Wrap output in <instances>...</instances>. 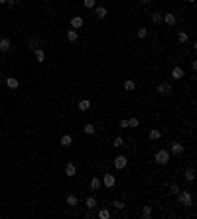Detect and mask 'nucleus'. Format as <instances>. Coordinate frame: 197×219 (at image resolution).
I'll use <instances>...</instances> for the list:
<instances>
[{
    "instance_id": "9b49d317",
    "label": "nucleus",
    "mask_w": 197,
    "mask_h": 219,
    "mask_svg": "<svg viewBox=\"0 0 197 219\" xmlns=\"http://www.w3.org/2000/svg\"><path fill=\"white\" fill-rule=\"evenodd\" d=\"M77 174V166L73 162H69L67 166H65V176H69V178H73V176Z\"/></svg>"
},
{
    "instance_id": "f704fd0d",
    "label": "nucleus",
    "mask_w": 197,
    "mask_h": 219,
    "mask_svg": "<svg viewBox=\"0 0 197 219\" xmlns=\"http://www.w3.org/2000/svg\"><path fill=\"white\" fill-rule=\"evenodd\" d=\"M169 191H172V194H178V191H179V186H178V184H172V186H169Z\"/></svg>"
},
{
    "instance_id": "c85d7f7f",
    "label": "nucleus",
    "mask_w": 197,
    "mask_h": 219,
    "mask_svg": "<svg viewBox=\"0 0 197 219\" xmlns=\"http://www.w3.org/2000/svg\"><path fill=\"white\" fill-rule=\"evenodd\" d=\"M150 20H152V24H160V22H162V14H158V12H154V14H152V18H150Z\"/></svg>"
},
{
    "instance_id": "79ce46f5",
    "label": "nucleus",
    "mask_w": 197,
    "mask_h": 219,
    "mask_svg": "<svg viewBox=\"0 0 197 219\" xmlns=\"http://www.w3.org/2000/svg\"><path fill=\"white\" fill-rule=\"evenodd\" d=\"M47 2H51V0H47Z\"/></svg>"
},
{
    "instance_id": "20e7f679",
    "label": "nucleus",
    "mask_w": 197,
    "mask_h": 219,
    "mask_svg": "<svg viewBox=\"0 0 197 219\" xmlns=\"http://www.w3.org/2000/svg\"><path fill=\"white\" fill-rule=\"evenodd\" d=\"M126 164H128V160H126V156H122V154L114 158V168H116V170H124Z\"/></svg>"
},
{
    "instance_id": "6e6552de",
    "label": "nucleus",
    "mask_w": 197,
    "mask_h": 219,
    "mask_svg": "<svg viewBox=\"0 0 197 219\" xmlns=\"http://www.w3.org/2000/svg\"><path fill=\"white\" fill-rule=\"evenodd\" d=\"M183 77H185V71L182 67H173L172 69V79H178L179 81V79H183Z\"/></svg>"
},
{
    "instance_id": "a211bd4d",
    "label": "nucleus",
    "mask_w": 197,
    "mask_h": 219,
    "mask_svg": "<svg viewBox=\"0 0 197 219\" xmlns=\"http://www.w3.org/2000/svg\"><path fill=\"white\" fill-rule=\"evenodd\" d=\"M89 109H91V101H89V99L79 101V111H89Z\"/></svg>"
},
{
    "instance_id": "4468645a",
    "label": "nucleus",
    "mask_w": 197,
    "mask_h": 219,
    "mask_svg": "<svg viewBox=\"0 0 197 219\" xmlns=\"http://www.w3.org/2000/svg\"><path fill=\"white\" fill-rule=\"evenodd\" d=\"M40 46H41V40H40V38H34V40H30V42H28V47H30V51H36Z\"/></svg>"
},
{
    "instance_id": "58836bf2",
    "label": "nucleus",
    "mask_w": 197,
    "mask_h": 219,
    "mask_svg": "<svg viewBox=\"0 0 197 219\" xmlns=\"http://www.w3.org/2000/svg\"><path fill=\"white\" fill-rule=\"evenodd\" d=\"M142 2H150V0H142Z\"/></svg>"
},
{
    "instance_id": "aec40b11",
    "label": "nucleus",
    "mask_w": 197,
    "mask_h": 219,
    "mask_svg": "<svg viewBox=\"0 0 197 219\" xmlns=\"http://www.w3.org/2000/svg\"><path fill=\"white\" fill-rule=\"evenodd\" d=\"M142 217H144V219L152 217V205H144V207H142Z\"/></svg>"
},
{
    "instance_id": "cd10ccee",
    "label": "nucleus",
    "mask_w": 197,
    "mask_h": 219,
    "mask_svg": "<svg viewBox=\"0 0 197 219\" xmlns=\"http://www.w3.org/2000/svg\"><path fill=\"white\" fill-rule=\"evenodd\" d=\"M83 132H85V134H93V132H95V125H91V122H89V125H85V126H83Z\"/></svg>"
},
{
    "instance_id": "bb28decb",
    "label": "nucleus",
    "mask_w": 197,
    "mask_h": 219,
    "mask_svg": "<svg viewBox=\"0 0 197 219\" xmlns=\"http://www.w3.org/2000/svg\"><path fill=\"white\" fill-rule=\"evenodd\" d=\"M97 217H99V219H109V217H110V211H109V209H101V211L97 213Z\"/></svg>"
},
{
    "instance_id": "4be33fe9",
    "label": "nucleus",
    "mask_w": 197,
    "mask_h": 219,
    "mask_svg": "<svg viewBox=\"0 0 197 219\" xmlns=\"http://www.w3.org/2000/svg\"><path fill=\"white\" fill-rule=\"evenodd\" d=\"M195 170L193 168H185V180H187V182H193V178H195Z\"/></svg>"
},
{
    "instance_id": "412c9836",
    "label": "nucleus",
    "mask_w": 197,
    "mask_h": 219,
    "mask_svg": "<svg viewBox=\"0 0 197 219\" xmlns=\"http://www.w3.org/2000/svg\"><path fill=\"white\" fill-rule=\"evenodd\" d=\"M160 138H162V132H160L158 129H152V130H150V140L156 142V140H160Z\"/></svg>"
},
{
    "instance_id": "39448f33",
    "label": "nucleus",
    "mask_w": 197,
    "mask_h": 219,
    "mask_svg": "<svg viewBox=\"0 0 197 219\" xmlns=\"http://www.w3.org/2000/svg\"><path fill=\"white\" fill-rule=\"evenodd\" d=\"M101 182H103V184L106 186V188H113L116 180H114V176H113V174H109V172H106V174L103 176V180H101Z\"/></svg>"
},
{
    "instance_id": "9d476101",
    "label": "nucleus",
    "mask_w": 197,
    "mask_h": 219,
    "mask_svg": "<svg viewBox=\"0 0 197 219\" xmlns=\"http://www.w3.org/2000/svg\"><path fill=\"white\" fill-rule=\"evenodd\" d=\"M162 22H166L168 26H173L175 22H178V18H175V14H166V16H162Z\"/></svg>"
},
{
    "instance_id": "5701e85b",
    "label": "nucleus",
    "mask_w": 197,
    "mask_h": 219,
    "mask_svg": "<svg viewBox=\"0 0 197 219\" xmlns=\"http://www.w3.org/2000/svg\"><path fill=\"white\" fill-rule=\"evenodd\" d=\"M77 204H79V199H77V195H73V194H71V195H67V205H71V207H75Z\"/></svg>"
},
{
    "instance_id": "4c0bfd02",
    "label": "nucleus",
    "mask_w": 197,
    "mask_h": 219,
    "mask_svg": "<svg viewBox=\"0 0 197 219\" xmlns=\"http://www.w3.org/2000/svg\"><path fill=\"white\" fill-rule=\"evenodd\" d=\"M0 4H6V0H0Z\"/></svg>"
},
{
    "instance_id": "f257e3e1",
    "label": "nucleus",
    "mask_w": 197,
    "mask_h": 219,
    "mask_svg": "<svg viewBox=\"0 0 197 219\" xmlns=\"http://www.w3.org/2000/svg\"><path fill=\"white\" fill-rule=\"evenodd\" d=\"M175 195H178V201H179V205H185V207H189L191 204H193V195H191V191H182V190H179Z\"/></svg>"
},
{
    "instance_id": "a878e982",
    "label": "nucleus",
    "mask_w": 197,
    "mask_h": 219,
    "mask_svg": "<svg viewBox=\"0 0 197 219\" xmlns=\"http://www.w3.org/2000/svg\"><path fill=\"white\" fill-rule=\"evenodd\" d=\"M178 40H179V44H185V42L189 40V36H187V32H179L178 34Z\"/></svg>"
},
{
    "instance_id": "e433bc0d",
    "label": "nucleus",
    "mask_w": 197,
    "mask_h": 219,
    "mask_svg": "<svg viewBox=\"0 0 197 219\" xmlns=\"http://www.w3.org/2000/svg\"><path fill=\"white\" fill-rule=\"evenodd\" d=\"M120 129H128V120L122 119V120H120Z\"/></svg>"
},
{
    "instance_id": "ddd939ff",
    "label": "nucleus",
    "mask_w": 197,
    "mask_h": 219,
    "mask_svg": "<svg viewBox=\"0 0 197 219\" xmlns=\"http://www.w3.org/2000/svg\"><path fill=\"white\" fill-rule=\"evenodd\" d=\"M34 55H36V61H38V63H44L45 61V51L41 50V47H38V50L34 51Z\"/></svg>"
},
{
    "instance_id": "2eb2a0df",
    "label": "nucleus",
    "mask_w": 197,
    "mask_h": 219,
    "mask_svg": "<svg viewBox=\"0 0 197 219\" xmlns=\"http://www.w3.org/2000/svg\"><path fill=\"white\" fill-rule=\"evenodd\" d=\"M6 85H8V89H18L20 87V81H18V79H16V77H8L6 79Z\"/></svg>"
},
{
    "instance_id": "f8f14e48",
    "label": "nucleus",
    "mask_w": 197,
    "mask_h": 219,
    "mask_svg": "<svg viewBox=\"0 0 197 219\" xmlns=\"http://www.w3.org/2000/svg\"><path fill=\"white\" fill-rule=\"evenodd\" d=\"M95 14H97L99 20H105L106 14H109V12H106V6H97V8H95Z\"/></svg>"
},
{
    "instance_id": "6ab92c4d",
    "label": "nucleus",
    "mask_w": 197,
    "mask_h": 219,
    "mask_svg": "<svg viewBox=\"0 0 197 219\" xmlns=\"http://www.w3.org/2000/svg\"><path fill=\"white\" fill-rule=\"evenodd\" d=\"M59 142H61V146H65V148H67V146H71V142H73V138H71V136H69V134H63V136H61V140H59Z\"/></svg>"
},
{
    "instance_id": "b1692460",
    "label": "nucleus",
    "mask_w": 197,
    "mask_h": 219,
    "mask_svg": "<svg viewBox=\"0 0 197 219\" xmlns=\"http://www.w3.org/2000/svg\"><path fill=\"white\" fill-rule=\"evenodd\" d=\"M101 184H103V182H101L99 178H91V184H89V186H91V190H99Z\"/></svg>"
},
{
    "instance_id": "c756f323",
    "label": "nucleus",
    "mask_w": 197,
    "mask_h": 219,
    "mask_svg": "<svg viewBox=\"0 0 197 219\" xmlns=\"http://www.w3.org/2000/svg\"><path fill=\"white\" fill-rule=\"evenodd\" d=\"M113 205L116 207V209H124V207H126V204H124V201H120V199H114Z\"/></svg>"
},
{
    "instance_id": "f3484780",
    "label": "nucleus",
    "mask_w": 197,
    "mask_h": 219,
    "mask_svg": "<svg viewBox=\"0 0 197 219\" xmlns=\"http://www.w3.org/2000/svg\"><path fill=\"white\" fill-rule=\"evenodd\" d=\"M65 36H67V40H69V42H77V38H79L77 30H73V28H71V30H67V34H65Z\"/></svg>"
},
{
    "instance_id": "f03ea898",
    "label": "nucleus",
    "mask_w": 197,
    "mask_h": 219,
    "mask_svg": "<svg viewBox=\"0 0 197 219\" xmlns=\"http://www.w3.org/2000/svg\"><path fill=\"white\" fill-rule=\"evenodd\" d=\"M169 156H172V154H169V150H158L156 154H154V160H156L158 164H168L169 162Z\"/></svg>"
},
{
    "instance_id": "0eeeda50",
    "label": "nucleus",
    "mask_w": 197,
    "mask_h": 219,
    "mask_svg": "<svg viewBox=\"0 0 197 219\" xmlns=\"http://www.w3.org/2000/svg\"><path fill=\"white\" fill-rule=\"evenodd\" d=\"M182 152H183V146L179 142H173L172 146H169V154H173V156H179Z\"/></svg>"
},
{
    "instance_id": "dca6fc26",
    "label": "nucleus",
    "mask_w": 197,
    "mask_h": 219,
    "mask_svg": "<svg viewBox=\"0 0 197 219\" xmlns=\"http://www.w3.org/2000/svg\"><path fill=\"white\" fill-rule=\"evenodd\" d=\"M85 205H87V209H95V207H97V197L89 195L87 199H85Z\"/></svg>"
},
{
    "instance_id": "7c9ffc66",
    "label": "nucleus",
    "mask_w": 197,
    "mask_h": 219,
    "mask_svg": "<svg viewBox=\"0 0 197 219\" xmlns=\"http://www.w3.org/2000/svg\"><path fill=\"white\" fill-rule=\"evenodd\" d=\"M95 4H97V0H83L85 8H95Z\"/></svg>"
},
{
    "instance_id": "473e14b6",
    "label": "nucleus",
    "mask_w": 197,
    "mask_h": 219,
    "mask_svg": "<svg viewBox=\"0 0 197 219\" xmlns=\"http://www.w3.org/2000/svg\"><path fill=\"white\" fill-rule=\"evenodd\" d=\"M138 126V119H128V129H136Z\"/></svg>"
},
{
    "instance_id": "393cba45",
    "label": "nucleus",
    "mask_w": 197,
    "mask_h": 219,
    "mask_svg": "<svg viewBox=\"0 0 197 219\" xmlns=\"http://www.w3.org/2000/svg\"><path fill=\"white\" fill-rule=\"evenodd\" d=\"M134 87H136V83L132 81V79H126V81H124V89L126 91H134Z\"/></svg>"
},
{
    "instance_id": "a19ab883",
    "label": "nucleus",
    "mask_w": 197,
    "mask_h": 219,
    "mask_svg": "<svg viewBox=\"0 0 197 219\" xmlns=\"http://www.w3.org/2000/svg\"><path fill=\"white\" fill-rule=\"evenodd\" d=\"M0 83H2V79H0Z\"/></svg>"
},
{
    "instance_id": "c9c22d12",
    "label": "nucleus",
    "mask_w": 197,
    "mask_h": 219,
    "mask_svg": "<svg viewBox=\"0 0 197 219\" xmlns=\"http://www.w3.org/2000/svg\"><path fill=\"white\" fill-rule=\"evenodd\" d=\"M6 4H8V6H10V8H14V6H16V4H18V0H6Z\"/></svg>"
},
{
    "instance_id": "ea45409f",
    "label": "nucleus",
    "mask_w": 197,
    "mask_h": 219,
    "mask_svg": "<svg viewBox=\"0 0 197 219\" xmlns=\"http://www.w3.org/2000/svg\"><path fill=\"white\" fill-rule=\"evenodd\" d=\"M187 2H195V0H187Z\"/></svg>"
},
{
    "instance_id": "2f4dec72",
    "label": "nucleus",
    "mask_w": 197,
    "mask_h": 219,
    "mask_svg": "<svg viewBox=\"0 0 197 219\" xmlns=\"http://www.w3.org/2000/svg\"><path fill=\"white\" fill-rule=\"evenodd\" d=\"M122 144H124V140H122V136H116V138H114V142H113V146H114V148H120Z\"/></svg>"
},
{
    "instance_id": "7ed1b4c3",
    "label": "nucleus",
    "mask_w": 197,
    "mask_h": 219,
    "mask_svg": "<svg viewBox=\"0 0 197 219\" xmlns=\"http://www.w3.org/2000/svg\"><path fill=\"white\" fill-rule=\"evenodd\" d=\"M172 93H173V89H172V85H169L168 81L158 85V95H172Z\"/></svg>"
},
{
    "instance_id": "72a5a7b5",
    "label": "nucleus",
    "mask_w": 197,
    "mask_h": 219,
    "mask_svg": "<svg viewBox=\"0 0 197 219\" xmlns=\"http://www.w3.org/2000/svg\"><path fill=\"white\" fill-rule=\"evenodd\" d=\"M146 36H148V30H146V28H140V30H138V38H146Z\"/></svg>"
},
{
    "instance_id": "1a4fd4ad",
    "label": "nucleus",
    "mask_w": 197,
    "mask_h": 219,
    "mask_svg": "<svg viewBox=\"0 0 197 219\" xmlns=\"http://www.w3.org/2000/svg\"><path fill=\"white\" fill-rule=\"evenodd\" d=\"M83 24H85V22H83L81 16H73V18H71V28H73V30H79Z\"/></svg>"
},
{
    "instance_id": "423d86ee",
    "label": "nucleus",
    "mask_w": 197,
    "mask_h": 219,
    "mask_svg": "<svg viewBox=\"0 0 197 219\" xmlns=\"http://www.w3.org/2000/svg\"><path fill=\"white\" fill-rule=\"evenodd\" d=\"M0 51H12V42L8 38H0Z\"/></svg>"
}]
</instances>
